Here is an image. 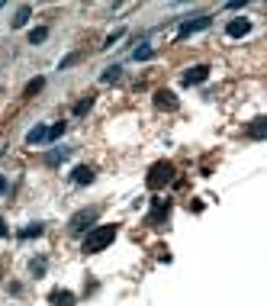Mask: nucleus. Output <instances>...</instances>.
I'll list each match as a JSON object with an SVG mask.
<instances>
[{"instance_id":"nucleus-6","label":"nucleus","mask_w":267,"mask_h":306,"mask_svg":"<svg viewBox=\"0 0 267 306\" xmlns=\"http://www.w3.org/2000/svg\"><path fill=\"white\" fill-rule=\"evenodd\" d=\"M226 32H229L232 39H242V36H248V32H251V20H245V16H235V20L226 26Z\"/></svg>"},{"instance_id":"nucleus-15","label":"nucleus","mask_w":267,"mask_h":306,"mask_svg":"<svg viewBox=\"0 0 267 306\" xmlns=\"http://www.w3.org/2000/svg\"><path fill=\"white\" fill-rule=\"evenodd\" d=\"M77 61H81V52H71V55L61 58V65H58V71H68V68H74Z\"/></svg>"},{"instance_id":"nucleus-12","label":"nucleus","mask_w":267,"mask_h":306,"mask_svg":"<svg viewBox=\"0 0 267 306\" xmlns=\"http://www.w3.org/2000/svg\"><path fill=\"white\" fill-rule=\"evenodd\" d=\"M248 136H251V139H264V136H267V119L257 116L251 126H248Z\"/></svg>"},{"instance_id":"nucleus-22","label":"nucleus","mask_w":267,"mask_h":306,"mask_svg":"<svg viewBox=\"0 0 267 306\" xmlns=\"http://www.w3.org/2000/svg\"><path fill=\"white\" fill-rule=\"evenodd\" d=\"M91 107H94V97H84V100H77V103H74V116H84V113L91 110Z\"/></svg>"},{"instance_id":"nucleus-8","label":"nucleus","mask_w":267,"mask_h":306,"mask_svg":"<svg viewBox=\"0 0 267 306\" xmlns=\"http://www.w3.org/2000/svg\"><path fill=\"white\" fill-rule=\"evenodd\" d=\"M155 107H161V110H177V97L171 91H158L155 94Z\"/></svg>"},{"instance_id":"nucleus-7","label":"nucleus","mask_w":267,"mask_h":306,"mask_svg":"<svg viewBox=\"0 0 267 306\" xmlns=\"http://www.w3.org/2000/svg\"><path fill=\"white\" fill-rule=\"evenodd\" d=\"M71 181H74L77 187H87V184H94V168H87V164H77V168L71 171Z\"/></svg>"},{"instance_id":"nucleus-11","label":"nucleus","mask_w":267,"mask_h":306,"mask_svg":"<svg viewBox=\"0 0 267 306\" xmlns=\"http://www.w3.org/2000/svg\"><path fill=\"white\" fill-rule=\"evenodd\" d=\"M46 139H49V126H35V129L26 133V142L29 145H39V142H46Z\"/></svg>"},{"instance_id":"nucleus-13","label":"nucleus","mask_w":267,"mask_h":306,"mask_svg":"<svg viewBox=\"0 0 267 306\" xmlns=\"http://www.w3.org/2000/svg\"><path fill=\"white\" fill-rule=\"evenodd\" d=\"M52 306H74V293H68V290H55L49 296Z\"/></svg>"},{"instance_id":"nucleus-1","label":"nucleus","mask_w":267,"mask_h":306,"mask_svg":"<svg viewBox=\"0 0 267 306\" xmlns=\"http://www.w3.org/2000/svg\"><path fill=\"white\" fill-rule=\"evenodd\" d=\"M116 229L119 226H94V229L87 232V239H84V251L87 255H97V251H103L106 245H113Z\"/></svg>"},{"instance_id":"nucleus-26","label":"nucleus","mask_w":267,"mask_h":306,"mask_svg":"<svg viewBox=\"0 0 267 306\" xmlns=\"http://www.w3.org/2000/svg\"><path fill=\"white\" fill-rule=\"evenodd\" d=\"M4 235H7V223L0 220V239H4Z\"/></svg>"},{"instance_id":"nucleus-18","label":"nucleus","mask_w":267,"mask_h":306,"mask_svg":"<svg viewBox=\"0 0 267 306\" xmlns=\"http://www.w3.org/2000/svg\"><path fill=\"white\" fill-rule=\"evenodd\" d=\"M42 87H46V77H35V81H29V84H26V97H32V94H39L42 91Z\"/></svg>"},{"instance_id":"nucleus-4","label":"nucleus","mask_w":267,"mask_h":306,"mask_svg":"<svg viewBox=\"0 0 267 306\" xmlns=\"http://www.w3.org/2000/svg\"><path fill=\"white\" fill-rule=\"evenodd\" d=\"M209 23H212V16H193V20H187V23H181V29H177V39H187V36H193V32L206 29Z\"/></svg>"},{"instance_id":"nucleus-14","label":"nucleus","mask_w":267,"mask_h":306,"mask_svg":"<svg viewBox=\"0 0 267 306\" xmlns=\"http://www.w3.org/2000/svg\"><path fill=\"white\" fill-rule=\"evenodd\" d=\"M68 155H71V148H65V145H58V148H52V152H49V164H61V161H65L68 158Z\"/></svg>"},{"instance_id":"nucleus-20","label":"nucleus","mask_w":267,"mask_h":306,"mask_svg":"<svg viewBox=\"0 0 267 306\" xmlns=\"http://www.w3.org/2000/svg\"><path fill=\"white\" fill-rule=\"evenodd\" d=\"M119 74H122V68H119V65H113V68H106V71L100 74V81H103V84H110V81H116Z\"/></svg>"},{"instance_id":"nucleus-16","label":"nucleus","mask_w":267,"mask_h":306,"mask_svg":"<svg viewBox=\"0 0 267 306\" xmlns=\"http://www.w3.org/2000/svg\"><path fill=\"white\" fill-rule=\"evenodd\" d=\"M132 58H136V61H148V58H155V49H151V46H139L136 52H132Z\"/></svg>"},{"instance_id":"nucleus-9","label":"nucleus","mask_w":267,"mask_h":306,"mask_svg":"<svg viewBox=\"0 0 267 306\" xmlns=\"http://www.w3.org/2000/svg\"><path fill=\"white\" fill-rule=\"evenodd\" d=\"M29 16H32V7H29V4H23L20 10L13 13V23H10V26H13V29H23V26L29 23Z\"/></svg>"},{"instance_id":"nucleus-3","label":"nucleus","mask_w":267,"mask_h":306,"mask_svg":"<svg viewBox=\"0 0 267 306\" xmlns=\"http://www.w3.org/2000/svg\"><path fill=\"white\" fill-rule=\"evenodd\" d=\"M97 209H81V213H74L71 216V223H68V229L74 232V235H81V232H91V226L97 223Z\"/></svg>"},{"instance_id":"nucleus-17","label":"nucleus","mask_w":267,"mask_h":306,"mask_svg":"<svg viewBox=\"0 0 267 306\" xmlns=\"http://www.w3.org/2000/svg\"><path fill=\"white\" fill-rule=\"evenodd\" d=\"M35 235H42V223H32L26 229H20V239H35Z\"/></svg>"},{"instance_id":"nucleus-19","label":"nucleus","mask_w":267,"mask_h":306,"mask_svg":"<svg viewBox=\"0 0 267 306\" xmlns=\"http://www.w3.org/2000/svg\"><path fill=\"white\" fill-rule=\"evenodd\" d=\"M46 39H49V29H46V26H39V29L29 32V42H32V46H39V42H46Z\"/></svg>"},{"instance_id":"nucleus-24","label":"nucleus","mask_w":267,"mask_h":306,"mask_svg":"<svg viewBox=\"0 0 267 306\" xmlns=\"http://www.w3.org/2000/svg\"><path fill=\"white\" fill-rule=\"evenodd\" d=\"M119 39H122V29H119V32H113V36H110V39H106V42H103V49H113V46H116V42H119Z\"/></svg>"},{"instance_id":"nucleus-25","label":"nucleus","mask_w":267,"mask_h":306,"mask_svg":"<svg viewBox=\"0 0 267 306\" xmlns=\"http://www.w3.org/2000/svg\"><path fill=\"white\" fill-rule=\"evenodd\" d=\"M0 194H7V178L0 174Z\"/></svg>"},{"instance_id":"nucleus-2","label":"nucleus","mask_w":267,"mask_h":306,"mask_svg":"<svg viewBox=\"0 0 267 306\" xmlns=\"http://www.w3.org/2000/svg\"><path fill=\"white\" fill-rule=\"evenodd\" d=\"M171 181H174V164L171 161H158V164L148 168V178H145L148 190H161L164 184H171Z\"/></svg>"},{"instance_id":"nucleus-10","label":"nucleus","mask_w":267,"mask_h":306,"mask_svg":"<svg viewBox=\"0 0 267 306\" xmlns=\"http://www.w3.org/2000/svg\"><path fill=\"white\" fill-rule=\"evenodd\" d=\"M167 216V200H155L151 203V213H148V223H161Z\"/></svg>"},{"instance_id":"nucleus-27","label":"nucleus","mask_w":267,"mask_h":306,"mask_svg":"<svg viewBox=\"0 0 267 306\" xmlns=\"http://www.w3.org/2000/svg\"><path fill=\"white\" fill-rule=\"evenodd\" d=\"M0 277H4V265H0Z\"/></svg>"},{"instance_id":"nucleus-23","label":"nucleus","mask_w":267,"mask_h":306,"mask_svg":"<svg viewBox=\"0 0 267 306\" xmlns=\"http://www.w3.org/2000/svg\"><path fill=\"white\" fill-rule=\"evenodd\" d=\"M29 271H32L35 277H42V274H46V258H32V265H29Z\"/></svg>"},{"instance_id":"nucleus-21","label":"nucleus","mask_w":267,"mask_h":306,"mask_svg":"<svg viewBox=\"0 0 267 306\" xmlns=\"http://www.w3.org/2000/svg\"><path fill=\"white\" fill-rule=\"evenodd\" d=\"M65 122H55V126H49V139H46V142H55V139H61V136H65Z\"/></svg>"},{"instance_id":"nucleus-5","label":"nucleus","mask_w":267,"mask_h":306,"mask_svg":"<svg viewBox=\"0 0 267 306\" xmlns=\"http://www.w3.org/2000/svg\"><path fill=\"white\" fill-rule=\"evenodd\" d=\"M206 77H209V65H193V68L184 71L181 81H184V87H193V84H203Z\"/></svg>"}]
</instances>
